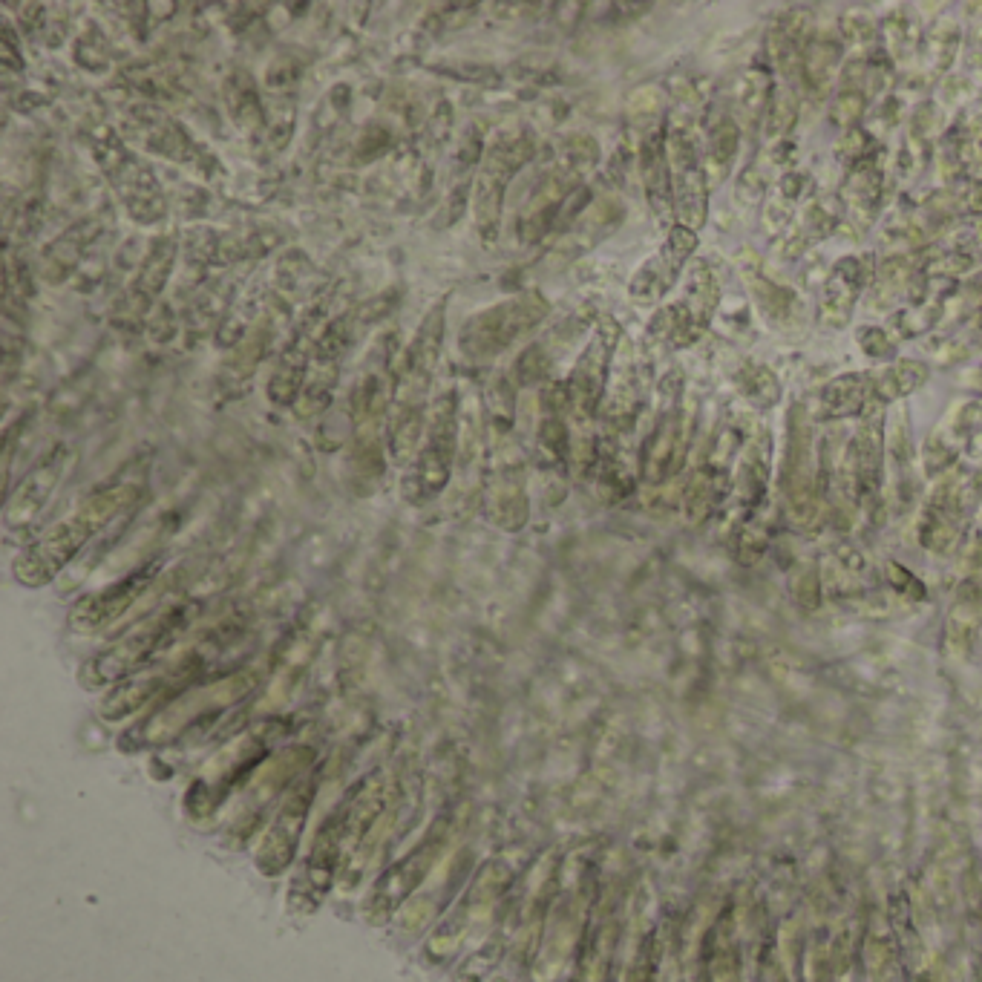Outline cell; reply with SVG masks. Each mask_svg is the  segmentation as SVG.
<instances>
[{"label": "cell", "instance_id": "7bdbcfd3", "mask_svg": "<svg viewBox=\"0 0 982 982\" xmlns=\"http://www.w3.org/2000/svg\"><path fill=\"white\" fill-rule=\"evenodd\" d=\"M810 26L813 24H810V15H807V12H787V15L775 24V29H778L781 35H787L795 47H801L804 38L810 35Z\"/></svg>", "mask_w": 982, "mask_h": 982}, {"label": "cell", "instance_id": "ee69618b", "mask_svg": "<svg viewBox=\"0 0 982 982\" xmlns=\"http://www.w3.org/2000/svg\"><path fill=\"white\" fill-rule=\"evenodd\" d=\"M971 268V257L968 254H957V251H945L939 254L934 263L928 265V274H936V277H954V274H962Z\"/></svg>", "mask_w": 982, "mask_h": 982}, {"label": "cell", "instance_id": "ac0fdd59", "mask_svg": "<svg viewBox=\"0 0 982 982\" xmlns=\"http://www.w3.org/2000/svg\"><path fill=\"white\" fill-rule=\"evenodd\" d=\"M640 176L646 188L648 205L663 225L674 219V193H671V170L666 156V133L660 127H651V133L643 136L640 144Z\"/></svg>", "mask_w": 982, "mask_h": 982}, {"label": "cell", "instance_id": "ab89813d", "mask_svg": "<svg viewBox=\"0 0 982 982\" xmlns=\"http://www.w3.org/2000/svg\"><path fill=\"white\" fill-rule=\"evenodd\" d=\"M767 47H769V58H772V64H775V67H778L781 72H787V75H790V72L795 70V64H798V47L792 44L787 35H781L778 29H772V32H769Z\"/></svg>", "mask_w": 982, "mask_h": 982}, {"label": "cell", "instance_id": "7402d4cb", "mask_svg": "<svg viewBox=\"0 0 982 982\" xmlns=\"http://www.w3.org/2000/svg\"><path fill=\"white\" fill-rule=\"evenodd\" d=\"M839 61V41H833V38H813L807 44L804 58H801V78H804V84L810 87L813 96L821 98L830 90V81H833V75L839 70Z\"/></svg>", "mask_w": 982, "mask_h": 982}, {"label": "cell", "instance_id": "7a4b0ae2", "mask_svg": "<svg viewBox=\"0 0 982 982\" xmlns=\"http://www.w3.org/2000/svg\"><path fill=\"white\" fill-rule=\"evenodd\" d=\"M599 144L591 136H574L562 147V153L551 162V168L542 173V179L533 185V191L522 202V211L516 219L522 242H536L542 234L551 231V222L562 211V205L579 191L582 179L597 168Z\"/></svg>", "mask_w": 982, "mask_h": 982}, {"label": "cell", "instance_id": "603a6c76", "mask_svg": "<svg viewBox=\"0 0 982 982\" xmlns=\"http://www.w3.org/2000/svg\"><path fill=\"white\" fill-rule=\"evenodd\" d=\"M873 392V375H841L824 386L821 392V412L827 418H844L853 415L867 404Z\"/></svg>", "mask_w": 982, "mask_h": 982}, {"label": "cell", "instance_id": "5b68a950", "mask_svg": "<svg viewBox=\"0 0 982 982\" xmlns=\"http://www.w3.org/2000/svg\"><path fill=\"white\" fill-rule=\"evenodd\" d=\"M93 147H96L98 165L104 168L110 185L119 191L121 202L133 219H139L142 225H150L159 216H165V193L159 188L156 176L144 168L133 150H127L121 144L119 136H113L107 127H101Z\"/></svg>", "mask_w": 982, "mask_h": 982}, {"label": "cell", "instance_id": "30bf717a", "mask_svg": "<svg viewBox=\"0 0 982 982\" xmlns=\"http://www.w3.org/2000/svg\"><path fill=\"white\" fill-rule=\"evenodd\" d=\"M620 337H623L620 323L614 317H602L591 343L585 346V352L576 360L574 372H571V378L565 384L568 407L574 409L576 415H582V418L597 415L599 401L605 395V384H608V372H611V358L617 352Z\"/></svg>", "mask_w": 982, "mask_h": 982}, {"label": "cell", "instance_id": "f35d334b", "mask_svg": "<svg viewBox=\"0 0 982 982\" xmlns=\"http://www.w3.org/2000/svg\"><path fill=\"white\" fill-rule=\"evenodd\" d=\"M908 283H911V265H908V260H902V257H890V260L882 265V283H879V291L887 294V300H890L893 294H899Z\"/></svg>", "mask_w": 982, "mask_h": 982}, {"label": "cell", "instance_id": "f6af8a7d", "mask_svg": "<svg viewBox=\"0 0 982 982\" xmlns=\"http://www.w3.org/2000/svg\"><path fill=\"white\" fill-rule=\"evenodd\" d=\"M959 159L962 162H982V119H977L968 127L965 142L959 144Z\"/></svg>", "mask_w": 982, "mask_h": 982}, {"label": "cell", "instance_id": "1f68e13d", "mask_svg": "<svg viewBox=\"0 0 982 982\" xmlns=\"http://www.w3.org/2000/svg\"><path fill=\"white\" fill-rule=\"evenodd\" d=\"M741 381H743V392H746L755 404H761V407H772V404L781 398V384H778V378L769 372L767 366L749 363V366L743 369Z\"/></svg>", "mask_w": 982, "mask_h": 982}, {"label": "cell", "instance_id": "d4e9b609", "mask_svg": "<svg viewBox=\"0 0 982 982\" xmlns=\"http://www.w3.org/2000/svg\"><path fill=\"white\" fill-rule=\"evenodd\" d=\"M738 142H741V133L735 127V121L723 116V119L712 124V130H709V150H706V159H703V170H706V176H709L712 185L720 182L729 173L732 162H735V153H738Z\"/></svg>", "mask_w": 982, "mask_h": 982}, {"label": "cell", "instance_id": "52a82bcc", "mask_svg": "<svg viewBox=\"0 0 982 982\" xmlns=\"http://www.w3.org/2000/svg\"><path fill=\"white\" fill-rule=\"evenodd\" d=\"M666 156L671 170V193H674V216L683 228L695 231L706 222V176L700 168L695 124L689 119H671L666 130Z\"/></svg>", "mask_w": 982, "mask_h": 982}, {"label": "cell", "instance_id": "e0dca14e", "mask_svg": "<svg viewBox=\"0 0 982 982\" xmlns=\"http://www.w3.org/2000/svg\"><path fill=\"white\" fill-rule=\"evenodd\" d=\"M870 265H873V257H844L833 268L827 286L821 291V306H818V317L824 326L841 329L850 320V312L862 294L864 283L870 280Z\"/></svg>", "mask_w": 982, "mask_h": 982}, {"label": "cell", "instance_id": "4dcf8cb0", "mask_svg": "<svg viewBox=\"0 0 982 982\" xmlns=\"http://www.w3.org/2000/svg\"><path fill=\"white\" fill-rule=\"evenodd\" d=\"M738 98H741V107L758 121L764 116V110H769V98H772V84H769L767 70H749L741 78V87H738Z\"/></svg>", "mask_w": 982, "mask_h": 982}, {"label": "cell", "instance_id": "5bb4252c", "mask_svg": "<svg viewBox=\"0 0 982 982\" xmlns=\"http://www.w3.org/2000/svg\"><path fill=\"white\" fill-rule=\"evenodd\" d=\"M317 320H320V314L314 309L303 320L300 332L291 337V343L283 349V355H280L274 372H271L268 398L277 407H297V401H300V392L306 386V375H309V366H312L314 343H317V337H314Z\"/></svg>", "mask_w": 982, "mask_h": 982}, {"label": "cell", "instance_id": "74e56055", "mask_svg": "<svg viewBox=\"0 0 982 982\" xmlns=\"http://www.w3.org/2000/svg\"><path fill=\"white\" fill-rule=\"evenodd\" d=\"M864 110H867V93L864 90H841L830 116L839 127H853L864 116Z\"/></svg>", "mask_w": 982, "mask_h": 982}, {"label": "cell", "instance_id": "7c38bea8", "mask_svg": "<svg viewBox=\"0 0 982 982\" xmlns=\"http://www.w3.org/2000/svg\"><path fill=\"white\" fill-rule=\"evenodd\" d=\"M185 623H188V611L185 608H170L165 614L147 620L136 631H130L127 637H121L116 646L107 648L96 660V671L104 674V677L130 674L136 666H142L150 654H156V648L165 646Z\"/></svg>", "mask_w": 982, "mask_h": 982}, {"label": "cell", "instance_id": "681fc988", "mask_svg": "<svg viewBox=\"0 0 982 982\" xmlns=\"http://www.w3.org/2000/svg\"><path fill=\"white\" fill-rule=\"evenodd\" d=\"M928 349L931 352H936V358L942 360V363H954V360H962L965 355H968V349L965 346H959V343H939V340H934V343H928Z\"/></svg>", "mask_w": 982, "mask_h": 982}, {"label": "cell", "instance_id": "2e32d148", "mask_svg": "<svg viewBox=\"0 0 982 982\" xmlns=\"http://www.w3.org/2000/svg\"><path fill=\"white\" fill-rule=\"evenodd\" d=\"M70 447H55L18 487V493L6 504V525L9 527H24L32 519H38V513L44 510V504L49 502V496L55 493L58 481L64 476L67 464H70Z\"/></svg>", "mask_w": 982, "mask_h": 982}, {"label": "cell", "instance_id": "8fae6325", "mask_svg": "<svg viewBox=\"0 0 982 982\" xmlns=\"http://www.w3.org/2000/svg\"><path fill=\"white\" fill-rule=\"evenodd\" d=\"M352 335H355V314H343V317H335L320 337L314 343L312 352V366H309V375H306V386L300 392V401H297V412L300 415H317L323 409H329L332 398H335L337 381H340V358L346 355L349 343H352Z\"/></svg>", "mask_w": 982, "mask_h": 982}, {"label": "cell", "instance_id": "ffe728a7", "mask_svg": "<svg viewBox=\"0 0 982 982\" xmlns=\"http://www.w3.org/2000/svg\"><path fill=\"white\" fill-rule=\"evenodd\" d=\"M885 191V173H882V159L873 153L864 162L856 165L850 179L844 182V202L859 219V225H870V219L879 208V199Z\"/></svg>", "mask_w": 982, "mask_h": 982}, {"label": "cell", "instance_id": "7dc6e473", "mask_svg": "<svg viewBox=\"0 0 982 982\" xmlns=\"http://www.w3.org/2000/svg\"><path fill=\"white\" fill-rule=\"evenodd\" d=\"M841 32H844V38L862 44V41H870V38H873V24H870L864 15H844V18H841Z\"/></svg>", "mask_w": 982, "mask_h": 982}, {"label": "cell", "instance_id": "836d02e7", "mask_svg": "<svg viewBox=\"0 0 982 982\" xmlns=\"http://www.w3.org/2000/svg\"><path fill=\"white\" fill-rule=\"evenodd\" d=\"M798 119V101L792 96V90L787 87H778L772 98H769V110H767V127L772 136H784L790 130L792 124Z\"/></svg>", "mask_w": 982, "mask_h": 982}, {"label": "cell", "instance_id": "d6986e66", "mask_svg": "<svg viewBox=\"0 0 982 982\" xmlns=\"http://www.w3.org/2000/svg\"><path fill=\"white\" fill-rule=\"evenodd\" d=\"M623 216L625 208L617 199H602L597 205H591L579 219H574V228L556 242V260L571 263L582 251H588L594 242L605 240L623 222Z\"/></svg>", "mask_w": 982, "mask_h": 982}, {"label": "cell", "instance_id": "484cf974", "mask_svg": "<svg viewBox=\"0 0 982 982\" xmlns=\"http://www.w3.org/2000/svg\"><path fill=\"white\" fill-rule=\"evenodd\" d=\"M147 147H153L156 153L168 156L173 162H182V165H193L202 153L199 147L191 142V136L170 119H156V127H147Z\"/></svg>", "mask_w": 982, "mask_h": 982}, {"label": "cell", "instance_id": "d590c367", "mask_svg": "<svg viewBox=\"0 0 982 982\" xmlns=\"http://www.w3.org/2000/svg\"><path fill=\"white\" fill-rule=\"evenodd\" d=\"M882 32H885L887 52L893 58H905L913 49V44H916V24H913L908 15H902V12L890 15L885 26H882Z\"/></svg>", "mask_w": 982, "mask_h": 982}, {"label": "cell", "instance_id": "bcb514c9", "mask_svg": "<svg viewBox=\"0 0 982 982\" xmlns=\"http://www.w3.org/2000/svg\"><path fill=\"white\" fill-rule=\"evenodd\" d=\"M767 191V182L761 179L758 170H746L741 179H738V199L741 202H758L761 196Z\"/></svg>", "mask_w": 982, "mask_h": 982}, {"label": "cell", "instance_id": "f907efd6", "mask_svg": "<svg viewBox=\"0 0 982 982\" xmlns=\"http://www.w3.org/2000/svg\"><path fill=\"white\" fill-rule=\"evenodd\" d=\"M913 121H916V130L919 133H928V130H934L936 127V121H939V113L934 110V104H922L919 110H916V116H913Z\"/></svg>", "mask_w": 982, "mask_h": 982}, {"label": "cell", "instance_id": "9a60e30c", "mask_svg": "<svg viewBox=\"0 0 982 982\" xmlns=\"http://www.w3.org/2000/svg\"><path fill=\"white\" fill-rule=\"evenodd\" d=\"M156 576V565H147L142 571H136L133 576L121 579L119 585L113 588H104L98 591L93 597L81 599L75 608H72L70 625L75 631H98L104 625H110L116 617H121L136 599L142 597L144 588H150Z\"/></svg>", "mask_w": 982, "mask_h": 982}, {"label": "cell", "instance_id": "8d00e7d4", "mask_svg": "<svg viewBox=\"0 0 982 982\" xmlns=\"http://www.w3.org/2000/svg\"><path fill=\"white\" fill-rule=\"evenodd\" d=\"M936 314H939V303L928 300V303H916V309H905L896 314V329L905 337L925 335L934 326Z\"/></svg>", "mask_w": 982, "mask_h": 982}, {"label": "cell", "instance_id": "6da1fadb", "mask_svg": "<svg viewBox=\"0 0 982 982\" xmlns=\"http://www.w3.org/2000/svg\"><path fill=\"white\" fill-rule=\"evenodd\" d=\"M136 496H139L136 484H113V487L101 490L96 496H90L72 513L70 519L49 527L47 533L18 559L15 576L29 588L49 582L75 553L90 542L93 533H98L113 516H119L124 507L136 502Z\"/></svg>", "mask_w": 982, "mask_h": 982}, {"label": "cell", "instance_id": "ba28073f", "mask_svg": "<svg viewBox=\"0 0 982 982\" xmlns=\"http://www.w3.org/2000/svg\"><path fill=\"white\" fill-rule=\"evenodd\" d=\"M444 320H447V297H441L421 320L418 332L401 355V366L395 375V398L392 407L427 409L435 369L444 349Z\"/></svg>", "mask_w": 982, "mask_h": 982}, {"label": "cell", "instance_id": "b9f144b4", "mask_svg": "<svg viewBox=\"0 0 982 982\" xmlns=\"http://www.w3.org/2000/svg\"><path fill=\"white\" fill-rule=\"evenodd\" d=\"M859 343H862L867 358L887 360L893 355V343L887 340L885 329H862L859 332Z\"/></svg>", "mask_w": 982, "mask_h": 982}, {"label": "cell", "instance_id": "3957f363", "mask_svg": "<svg viewBox=\"0 0 982 982\" xmlns=\"http://www.w3.org/2000/svg\"><path fill=\"white\" fill-rule=\"evenodd\" d=\"M551 314V303L539 291H525L493 303L479 314H473L458 332V352L470 363H487L507 352L513 343L527 337L545 317Z\"/></svg>", "mask_w": 982, "mask_h": 982}, {"label": "cell", "instance_id": "d6a6232c", "mask_svg": "<svg viewBox=\"0 0 982 982\" xmlns=\"http://www.w3.org/2000/svg\"><path fill=\"white\" fill-rule=\"evenodd\" d=\"M265 340H268V332H265V329H257V332H251V335L245 337L240 346H237L234 358H231V363H228V369L237 375V381H248V378L257 372V363H260V358H263L265 352Z\"/></svg>", "mask_w": 982, "mask_h": 982}, {"label": "cell", "instance_id": "f546056e", "mask_svg": "<svg viewBox=\"0 0 982 982\" xmlns=\"http://www.w3.org/2000/svg\"><path fill=\"white\" fill-rule=\"evenodd\" d=\"M925 49H928V58H931V64H934L936 70H948L951 61L957 58L959 26L954 24V21H948V18L936 21V26L931 29V35H928Z\"/></svg>", "mask_w": 982, "mask_h": 982}, {"label": "cell", "instance_id": "60d3db41", "mask_svg": "<svg viewBox=\"0 0 982 982\" xmlns=\"http://www.w3.org/2000/svg\"><path fill=\"white\" fill-rule=\"evenodd\" d=\"M867 147H870V136L864 133L862 127H850L836 144L839 159L844 162H864L867 159Z\"/></svg>", "mask_w": 982, "mask_h": 982}, {"label": "cell", "instance_id": "4316f807", "mask_svg": "<svg viewBox=\"0 0 982 982\" xmlns=\"http://www.w3.org/2000/svg\"><path fill=\"white\" fill-rule=\"evenodd\" d=\"M228 110H231V116L242 130H254V127L263 124L260 98H257V90H254V81L245 72H237L228 81Z\"/></svg>", "mask_w": 982, "mask_h": 982}, {"label": "cell", "instance_id": "f1b7e54d", "mask_svg": "<svg viewBox=\"0 0 982 982\" xmlns=\"http://www.w3.org/2000/svg\"><path fill=\"white\" fill-rule=\"evenodd\" d=\"M743 277H746V286H749V291L755 294V300L764 306V312H767L769 317H775V320H784V317L792 312V294L787 291V288L775 286L772 280H767V277L761 274V265H758V260H752V268H749V265H743Z\"/></svg>", "mask_w": 982, "mask_h": 982}, {"label": "cell", "instance_id": "816d5d0a", "mask_svg": "<svg viewBox=\"0 0 982 982\" xmlns=\"http://www.w3.org/2000/svg\"><path fill=\"white\" fill-rule=\"evenodd\" d=\"M801 188H804V173H787L781 179V193L784 199H798L801 196Z\"/></svg>", "mask_w": 982, "mask_h": 982}, {"label": "cell", "instance_id": "8992f818", "mask_svg": "<svg viewBox=\"0 0 982 982\" xmlns=\"http://www.w3.org/2000/svg\"><path fill=\"white\" fill-rule=\"evenodd\" d=\"M458 415H461V407H458L456 389L441 392L430 412L427 441H424V447L418 453L412 479L407 481V493L412 502L435 496L450 479L458 444Z\"/></svg>", "mask_w": 982, "mask_h": 982}, {"label": "cell", "instance_id": "44dd1931", "mask_svg": "<svg viewBox=\"0 0 982 982\" xmlns=\"http://www.w3.org/2000/svg\"><path fill=\"white\" fill-rule=\"evenodd\" d=\"M173 257H176V240L173 237H162V240L153 242L150 254L144 257L142 268H139V280L133 286V297L139 300V306H150L159 291L165 288L170 277V268H173Z\"/></svg>", "mask_w": 982, "mask_h": 982}, {"label": "cell", "instance_id": "e575fe53", "mask_svg": "<svg viewBox=\"0 0 982 982\" xmlns=\"http://www.w3.org/2000/svg\"><path fill=\"white\" fill-rule=\"evenodd\" d=\"M841 219V205L836 196H821L818 202H813L807 208V216H804V225H807V234L810 237H827L830 231H836Z\"/></svg>", "mask_w": 982, "mask_h": 982}, {"label": "cell", "instance_id": "4fadbf2b", "mask_svg": "<svg viewBox=\"0 0 982 982\" xmlns=\"http://www.w3.org/2000/svg\"><path fill=\"white\" fill-rule=\"evenodd\" d=\"M697 237L695 231L683 228V225H674L669 231V240L666 245L660 248V254H654L648 263H643V268L634 274L631 286H628V294L634 303L640 306H651L657 303L666 291H669L677 277H680V268L686 265V260L692 257L695 251Z\"/></svg>", "mask_w": 982, "mask_h": 982}, {"label": "cell", "instance_id": "f5cc1de1", "mask_svg": "<svg viewBox=\"0 0 982 982\" xmlns=\"http://www.w3.org/2000/svg\"><path fill=\"white\" fill-rule=\"evenodd\" d=\"M968 211H974V214H982V182H977L971 191H968Z\"/></svg>", "mask_w": 982, "mask_h": 982}, {"label": "cell", "instance_id": "c3c4849f", "mask_svg": "<svg viewBox=\"0 0 982 982\" xmlns=\"http://www.w3.org/2000/svg\"><path fill=\"white\" fill-rule=\"evenodd\" d=\"M671 90H674V96L680 98V101H686V104H700L703 96H706V87L700 81H689V78H680L677 84H671Z\"/></svg>", "mask_w": 982, "mask_h": 982}, {"label": "cell", "instance_id": "277c9868", "mask_svg": "<svg viewBox=\"0 0 982 982\" xmlns=\"http://www.w3.org/2000/svg\"><path fill=\"white\" fill-rule=\"evenodd\" d=\"M533 156V136L525 130H513L496 136L490 147L481 153L479 179H476V225L481 240L490 242L499 237L504 211V193L513 176L525 168Z\"/></svg>", "mask_w": 982, "mask_h": 982}, {"label": "cell", "instance_id": "83f0119b", "mask_svg": "<svg viewBox=\"0 0 982 982\" xmlns=\"http://www.w3.org/2000/svg\"><path fill=\"white\" fill-rule=\"evenodd\" d=\"M680 412L671 409L657 424L651 447H648V479H660L669 467L671 456H677V430H680Z\"/></svg>", "mask_w": 982, "mask_h": 982}, {"label": "cell", "instance_id": "cb8c5ba5", "mask_svg": "<svg viewBox=\"0 0 982 982\" xmlns=\"http://www.w3.org/2000/svg\"><path fill=\"white\" fill-rule=\"evenodd\" d=\"M928 381V366L922 360H896L893 366L873 375V392L879 401L905 398Z\"/></svg>", "mask_w": 982, "mask_h": 982}, {"label": "cell", "instance_id": "db71d44e", "mask_svg": "<svg viewBox=\"0 0 982 982\" xmlns=\"http://www.w3.org/2000/svg\"><path fill=\"white\" fill-rule=\"evenodd\" d=\"M792 150H795V147H792L790 142L781 144V147H775V156H772V159H775V162H787V159H790Z\"/></svg>", "mask_w": 982, "mask_h": 982}, {"label": "cell", "instance_id": "9c48e42d", "mask_svg": "<svg viewBox=\"0 0 982 982\" xmlns=\"http://www.w3.org/2000/svg\"><path fill=\"white\" fill-rule=\"evenodd\" d=\"M718 300V283H715L709 265L697 263L689 271L683 303L657 314V320L651 323V337H660L669 346H692L697 337L703 335L709 317L718 309Z\"/></svg>", "mask_w": 982, "mask_h": 982}]
</instances>
